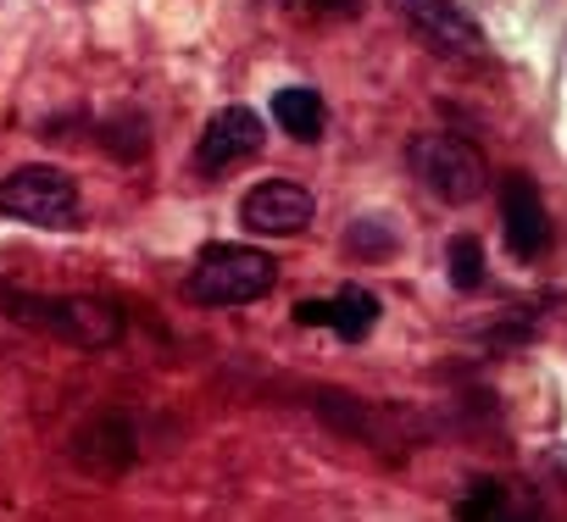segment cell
Here are the masks:
<instances>
[{
	"mask_svg": "<svg viewBox=\"0 0 567 522\" xmlns=\"http://www.w3.org/2000/svg\"><path fill=\"white\" fill-rule=\"evenodd\" d=\"M0 306H7L12 323L40 328L62 345H79V351H106L123 340V312L112 301H95V295H29V290L0 284Z\"/></svg>",
	"mask_w": 567,
	"mask_h": 522,
	"instance_id": "6da1fadb",
	"label": "cell"
},
{
	"mask_svg": "<svg viewBox=\"0 0 567 522\" xmlns=\"http://www.w3.org/2000/svg\"><path fill=\"white\" fill-rule=\"evenodd\" d=\"M278 284V261L256 244H206L184 279L195 306H250Z\"/></svg>",
	"mask_w": 567,
	"mask_h": 522,
	"instance_id": "7a4b0ae2",
	"label": "cell"
},
{
	"mask_svg": "<svg viewBox=\"0 0 567 522\" xmlns=\"http://www.w3.org/2000/svg\"><path fill=\"white\" fill-rule=\"evenodd\" d=\"M406 161H412L417 184H423L434 200H445V206H467V200H478L484 184H489V167H484L478 145H467V139H456V134H417V139L406 145Z\"/></svg>",
	"mask_w": 567,
	"mask_h": 522,
	"instance_id": "3957f363",
	"label": "cell"
},
{
	"mask_svg": "<svg viewBox=\"0 0 567 522\" xmlns=\"http://www.w3.org/2000/svg\"><path fill=\"white\" fill-rule=\"evenodd\" d=\"M0 217L29 222V228H73L79 184L62 167H18L0 178Z\"/></svg>",
	"mask_w": 567,
	"mask_h": 522,
	"instance_id": "277c9868",
	"label": "cell"
},
{
	"mask_svg": "<svg viewBox=\"0 0 567 522\" xmlns=\"http://www.w3.org/2000/svg\"><path fill=\"white\" fill-rule=\"evenodd\" d=\"M401 23L417 34V45H429L445 62H478L484 56V29L456 7V0H395Z\"/></svg>",
	"mask_w": 567,
	"mask_h": 522,
	"instance_id": "5b68a950",
	"label": "cell"
},
{
	"mask_svg": "<svg viewBox=\"0 0 567 522\" xmlns=\"http://www.w3.org/2000/svg\"><path fill=\"white\" fill-rule=\"evenodd\" d=\"M501 233H506V250L517 261H539L550 244V217H545V200H539L528 173L501 178Z\"/></svg>",
	"mask_w": 567,
	"mask_h": 522,
	"instance_id": "8992f818",
	"label": "cell"
},
{
	"mask_svg": "<svg viewBox=\"0 0 567 522\" xmlns=\"http://www.w3.org/2000/svg\"><path fill=\"white\" fill-rule=\"evenodd\" d=\"M239 222H245L250 233L290 239V233H301V228L312 222V195H307L301 184H290V178H267V184H256V189L245 195Z\"/></svg>",
	"mask_w": 567,
	"mask_h": 522,
	"instance_id": "52a82bcc",
	"label": "cell"
},
{
	"mask_svg": "<svg viewBox=\"0 0 567 522\" xmlns=\"http://www.w3.org/2000/svg\"><path fill=\"white\" fill-rule=\"evenodd\" d=\"M261 150V117L250 106H223L206 128H200V145H195V161L200 173H228L234 161L256 156Z\"/></svg>",
	"mask_w": 567,
	"mask_h": 522,
	"instance_id": "ba28073f",
	"label": "cell"
},
{
	"mask_svg": "<svg viewBox=\"0 0 567 522\" xmlns=\"http://www.w3.org/2000/svg\"><path fill=\"white\" fill-rule=\"evenodd\" d=\"M296 323H301V328H334L346 345H362V340L379 328V295L362 290V284H346V290L329 295V301H301V306H296Z\"/></svg>",
	"mask_w": 567,
	"mask_h": 522,
	"instance_id": "9c48e42d",
	"label": "cell"
},
{
	"mask_svg": "<svg viewBox=\"0 0 567 522\" xmlns=\"http://www.w3.org/2000/svg\"><path fill=\"white\" fill-rule=\"evenodd\" d=\"M272 117H278V128H284V134H290V139H301V145L323 139V123H329V112H323V95H318V90H307V84L278 90V95H272Z\"/></svg>",
	"mask_w": 567,
	"mask_h": 522,
	"instance_id": "30bf717a",
	"label": "cell"
},
{
	"mask_svg": "<svg viewBox=\"0 0 567 522\" xmlns=\"http://www.w3.org/2000/svg\"><path fill=\"white\" fill-rule=\"evenodd\" d=\"M456 522H534V516L512 500V489H506V483L478 478V483L456 500Z\"/></svg>",
	"mask_w": 567,
	"mask_h": 522,
	"instance_id": "8fae6325",
	"label": "cell"
},
{
	"mask_svg": "<svg viewBox=\"0 0 567 522\" xmlns=\"http://www.w3.org/2000/svg\"><path fill=\"white\" fill-rule=\"evenodd\" d=\"M101 145L117 156V161H140L151 150V128L140 112H117L112 123H101Z\"/></svg>",
	"mask_w": 567,
	"mask_h": 522,
	"instance_id": "7c38bea8",
	"label": "cell"
},
{
	"mask_svg": "<svg viewBox=\"0 0 567 522\" xmlns=\"http://www.w3.org/2000/svg\"><path fill=\"white\" fill-rule=\"evenodd\" d=\"M445 273H451L456 290H478V284H484V244H478L473 233H456V239L445 244Z\"/></svg>",
	"mask_w": 567,
	"mask_h": 522,
	"instance_id": "4fadbf2b",
	"label": "cell"
},
{
	"mask_svg": "<svg viewBox=\"0 0 567 522\" xmlns=\"http://www.w3.org/2000/svg\"><path fill=\"white\" fill-rule=\"evenodd\" d=\"M390 244H395V239H390V233H379V228H373L368 217H362V222L351 228V250H390Z\"/></svg>",
	"mask_w": 567,
	"mask_h": 522,
	"instance_id": "5bb4252c",
	"label": "cell"
},
{
	"mask_svg": "<svg viewBox=\"0 0 567 522\" xmlns=\"http://www.w3.org/2000/svg\"><path fill=\"white\" fill-rule=\"evenodd\" d=\"M318 7H334V12H357V0H318Z\"/></svg>",
	"mask_w": 567,
	"mask_h": 522,
	"instance_id": "9a60e30c",
	"label": "cell"
}]
</instances>
